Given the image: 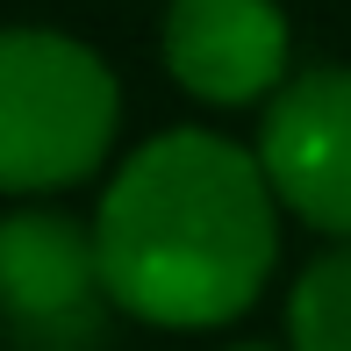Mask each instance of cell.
<instances>
[{
	"label": "cell",
	"mask_w": 351,
	"mask_h": 351,
	"mask_svg": "<svg viewBox=\"0 0 351 351\" xmlns=\"http://www.w3.org/2000/svg\"><path fill=\"white\" fill-rule=\"evenodd\" d=\"M101 251L93 230L58 208L0 215V315L43 351H72L101 330Z\"/></svg>",
	"instance_id": "4"
},
{
	"label": "cell",
	"mask_w": 351,
	"mask_h": 351,
	"mask_svg": "<svg viewBox=\"0 0 351 351\" xmlns=\"http://www.w3.org/2000/svg\"><path fill=\"white\" fill-rule=\"evenodd\" d=\"M258 165L280 208L330 244H351V72L315 65L287 72V86L258 115Z\"/></svg>",
	"instance_id": "3"
},
{
	"label": "cell",
	"mask_w": 351,
	"mask_h": 351,
	"mask_svg": "<svg viewBox=\"0 0 351 351\" xmlns=\"http://www.w3.org/2000/svg\"><path fill=\"white\" fill-rule=\"evenodd\" d=\"M230 351H273V344H230Z\"/></svg>",
	"instance_id": "7"
},
{
	"label": "cell",
	"mask_w": 351,
	"mask_h": 351,
	"mask_svg": "<svg viewBox=\"0 0 351 351\" xmlns=\"http://www.w3.org/2000/svg\"><path fill=\"white\" fill-rule=\"evenodd\" d=\"M287 351H351V244L301 265L287 294Z\"/></svg>",
	"instance_id": "6"
},
{
	"label": "cell",
	"mask_w": 351,
	"mask_h": 351,
	"mask_svg": "<svg viewBox=\"0 0 351 351\" xmlns=\"http://www.w3.org/2000/svg\"><path fill=\"white\" fill-rule=\"evenodd\" d=\"M165 72L208 108H258L294 72V29L280 0H172Z\"/></svg>",
	"instance_id": "5"
},
{
	"label": "cell",
	"mask_w": 351,
	"mask_h": 351,
	"mask_svg": "<svg viewBox=\"0 0 351 351\" xmlns=\"http://www.w3.org/2000/svg\"><path fill=\"white\" fill-rule=\"evenodd\" d=\"M280 194L258 151L215 130L136 143L93 208L108 308L151 330H222L280 265Z\"/></svg>",
	"instance_id": "1"
},
{
	"label": "cell",
	"mask_w": 351,
	"mask_h": 351,
	"mask_svg": "<svg viewBox=\"0 0 351 351\" xmlns=\"http://www.w3.org/2000/svg\"><path fill=\"white\" fill-rule=\"evenodd\" d=\"M122 130L108 58L58 29H0V194H58L101 172Z\"/></svg>",
	"instance_id": "2"
}]
</instances>
